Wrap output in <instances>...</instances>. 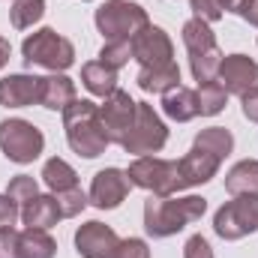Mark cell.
I'll use <instances>...</instances> for the list:
<instances>
[{
	"label": "cell",
	"mask_w": 258,
	"mask_h": 258,
	"mask_svg": "<svg viewBox=\"0 0 258 258\" xmlns=\"http://www.w3.org/2000/svg\"><path fill=\"white\" fill-rule=\"evenodd\" d=\"M204 210H207V198H201V195H186V198L150 195L144 201V231L150 237H171V234L183 231L189 222L201 219Z\"/></svg>",
	"instance_id": "cell-1"
},
{
	"label": "cell",
	"mask_w": 258,
	"mask_h": 258,
	"mask_svg": "<svg viewBox=\"0 0 258 258\" xmlns=\"http://www.w3.org/2000/svg\"><path fill=\"white\" fill-rule=\"evenodd\" d=\"M63 129L69 147L84 156V159H96L99 153H105L108 138L102 129V117H99V105L90 99H72L63 108Z\"/></svg>",
	"instance_id": "cell-2"
},
{
	"label": "cell",
	"mask_w": 258,
	"mask_h": 258,
	"mask_svg": "<svg viewBox=\"0 0 258 258\" xmlns=\"http://www.w3.org/2000/svg\"><path fill=\"white\" fill-rule=\"evenodd\" d=\"M21 54H24L27 66H42V69H51V72H63L75 63V45L51 27H42V30L30 33L21 42Z\"/></svg>",
	"instance_id": "cell-3"
},
{
	"label": "cell",
	"mask_w": 258,
	"mask_h": 258,
	"mask_svg": "<svg viewBox=\"0 0 258 258\" xmlns=\"http://www.w3.org/2000/svg\"><path fill=\"white\" fill-rule=\"evenodd\" d=\"M147 24V12L129 0H105L96 9V27L105 42H132Z\"/></svg>",
	"instance_id": "cell-4"
},
{
	"label": "cell",
	"mask_w": 258,
	"mask_h": 258,
	"mask_svg": "<svg viewBox=\"0 0 258 258\" xmlns=\"http://www.w3.org/2000/svg\"><path fill=\"white\" fill-rule=\"evenodd\" d=\"M126 177H129L132 186L147 189V192L159 195V198H168V195H174V192L183 189L177 162L159 159V156H138V159L129 165Z\"/></svg>",
	"instance_id": "cell-5"
},
{
	"label": "cell",
	"mask_w": 258,
	"mask_h": 258,
	"mask_svg": "<svg viewBox=\"0 0 258 258\" xmlns=\"http://www.w3.org/2000/svg\"><path fill=\"white\" fill-rule=\"evenodd\" d=\"M213 231L222 240H240L258 231V192L234 195L213 216Z\"/></svg>",
	"instance_id": "cell-6"
},
{
	"label": "cell",
	"mask_w": 258,
	"mask_h": 258,
	"mask_svg": "<svg viewBox=\"0 0 258 258\" xmlns=\"http://www.w3.org/2000/svg\"><path fill=\"white\" fill-rule=\"evenodd\" d=\"M42 147H45V135L30 120H21V117L0 120V150L9 162L27 165L33 159H39Z\"/></svg>",
	"instance_id": "cell-7"
},
{
	"label": "cell",
	"mask_w": 258,
	"mask_h": 258,
	"mask_svg": "<svg viewBox=\"0 0 258 258\" xmlns=\"http://www.w3.org/2000/svg\"><path fill=\"white\" fill-rule=\"evenodd\" d=\"M165 141H168V129L159 120V114L153 111V105L138 102L135 105V123L129 129L126 141H123V150L135 153V156H153L165 147Z\"/></svg>",
	"instance_id": "cell-8"
},
{
	"label": "cell",
	"mask_w": 258,
	"mask_h": 258,
	"mask_svg": "<svg viewBox=\"0 0 258 258\" xmlns=\"http://www.w3.org/2000/svg\"><path fill=\"white\" fill-rule=\"evenodd\" d=\"M135 99L129 96L126 90H114L105 96V102L99 105V117H102V129H105V138L108 144H120L126 141L129 129L135 123Z\"/></svg>",
	"instance_id": "cell-9"
},
{
	"label": "cell",
	"mask_w": 258,
	"mask_h": 258,
	"mask_svg": "<svg viewBox=\"0 0 258 258\" xmlns=\"http://www.w3.org/2000/svg\"><path fill=\"white\" fill-rule=\"evenodd\" d=\"M117 246L120 237L105 222L90 219L75 231V249L81 258H117Z\"/></svg>",
	"instance_id": "cell-10"
},
{
	"label": "cell",
	"mask_w": 258,
	"mask_h": 258,
	"mask_svg": "<svg viewBox=\"0 0 258 258\" xmlns=\"http://www.w3.org/2000/svg\"><path fill=\"white\" fill-rule=\"evenodd\" d=\"M129 186L132 183H129L126 171H120V168H102V171H96V177L90 183L87 201L93 207H99V210H114V207H120L126 201Z\"/></svg>",
	"instance_id": "cell-11"
},
{
	"label": "cell",
	"mask_w": 258,
	"mask_h": 258,
	"mask_svg": "<svg viewBox=\"0 0 258 258\" xmlns=\"http://www.w3.org/2000/svg\"><path fill=\"white\" fill-rule=\"evenodd\" d=\"M132 57L141 66H162L171 63L174 57V45L168 39V33L156 24H147L135 39H132Z\"/></svg>",
	"instance_id": "cell-12"
},
{
	"label": "cell",
	"mask_w": 258,
	"mask_h": 258,
	"mask_svg": "<svg viewBox=\"0 0 258 258\" xmlns=\"http://www.w3.org/2000/svg\"><path fill=\"white\" fill-rule=\"evenodd\" d=\"M216 81L225 87V93L243 96L246 90L258 87V63L246 54H228V57H222Z\"/></svg>",
	"instance_id": "cell-13"
},
{
	"label": "cell",
	"mask_w": 258,
	"mask_h": 258,
	"mask_svg": "<svg viewBox=\"0 0 258 258\" xmlns=\"http://www.w3.org/2000/svg\"><path fill=\"white\" fill-rule=\"evenodd\" d=\"M39 102V78L36 75H6L0 78V105L6 108H27Z\"/></svg>",
	"instance_id": "cell-14"
},
{
	"label": "cell",
	"mask_w": 258,
	"mask_h": 258,
	"mask_svg": "<svg viewBox=\"0 0 258 258\" xmlns=\"http://www.w3.org/2000/svg\"><path fill=\"white\" fill-rule=\"evenodd\" d=\"M177 168H180L183 189H189V186H201V183H207L210 177H216L219 159L210 156V153H204V150H198V147H192L183 159H177Z\"/></svg>",
	"instance_id": "cell-15"
},
{
	"label": "cell",
	"mask_w": 258,
	"mask_h": 258,
	"mask_svg": "<svg viewBox=\"0 0 258 258\" xmlns=\"http://www.w3.org/2000/svg\"><path fill=\"white\" fill-rule=\"evenodd\" d=\"M75 99V84L66 78L63 72H51L39 78V105L48 111H63L66 105Z\"/></svg>",
	"instance_id": "cell-16"
},
{
	"label": "cell",
	"mask_w": 258,
	"mask_h": 258,
	"mask_svg": "<svg viewBox=\"0 0 258 258\" xmlns=\"http://www.w3.org/2000/svg\"><path fill=\"white\" fill-rule=\"evenodd\" d=\"M57 219H63V216H60V204H57L54 195H36L33 201H27L21 207V222L27 228L48 231L51 225H57Z\"/></svg>",
	"instance_id": "cell-17"
},
{
	"label": "cell",
	"mask_w": 258,
	"mask_h": 258,
	"mask_svg": "<svg viewBox=\"0 0 258 258\" xmlns=\"http://www.w3.org/2000/svg\"><path fill=\"white\" fill-rule=\"evenodd\" d=\"M138 87L144 93H168L180 84V69L177 63H162V66H141L138 69Z\"/></svg>",
	"instance_id": "cell-18"
},
{
	"label": "cell",
	"mask_w": 258,
	"mask_h": 258,
	"mask_svg": "<svg viewBox=\"0 0 258 258\" xmlns=\"http://www.w3.org/2000/svg\"><path fill=\"white\" fill-rule=\"evenodd\" d=\"M162 111L171 120H177V123H186V120L198 117V96H195V90L177 84L174 90L162 93Z\"/></svg>",
	"instance_id": "cell-19"
},
{
	"label": "cell",
	"mask_w": 258,
	"mask_h": 258,
	"mask_svg": "<svg viewBox=\"0 0 258 258\" xmlns=\"http://www.w3.org/2000/svg\"><path fill=\"white\" fill-rule=\"evenodd\" d=\"M81 84L93 93V96H108L117 90V69H108L105 63L93 60V63H84L81 66Z\"/></svg>",
	"instance_id": "cell-20"
},
{
	"label": "cell",
	"mask_w": 258,
	"mask_h": 258,
	"mask_svg": "<svg viewBox=\"0 0 258 258\" xmlns=\"http://www.w3.org/2000/svg\"><path fill=\"white\" fill-rule=\"evenodd\" d=\"M198 150H204V153H210V156H216L219 162L231 153V147H234V135L228 132L225 126H210V129H201L198 135H195V144Z\"/></svg>",
	"instance_id": "cell-21"
},
{
	"label": "cell",
	"mask_w": 258,
	"mask_h": 258,
	"mask_svg": "<svg viewBox=\"0 0 258 258\" xmlns=\"http://www.w3.org/2000/svg\"><path fill=\"white\" fill-rule=\"evenodd\" d=\"M225 189L231 195L258 192V159H243L225 174Z\"/></svg>",
	"instance_id": "cell-22"
},
{
	"label": "cell",
	"mask_w": 258,
	"mask_h": 258,
	"mask_svg": "<svg viewBox=\"0 0 258 258\" xmlns=\"http://www.w3.org/2000/svg\"><path fill=\"white\" fill-rule=\"evenodd\" d=\"M42 180H45V186L51 189V192H69V189H75L78 186V174H75V168L66 162V159H48L45 162V168H42Z\"/></svg>",
	"instance_id": "cell-23"
},
{
	"label": "cell",
	"mask_w": 258,
	"mask_h": 258,
	"mask_svg": "<svg viewBox=\"0 0 258 258\" xmlns=\"http://www.w3.org/2000/svg\"><path fill=\"white\" fill-rule=\"evenodd\" d=\"M183 45H186L189 57L204 54V51H210V48H216V36H213L210 24H207V21H201V18H189V21L183 24Z\"/></svg>",
	"instance_id": "cell-24"
},
{
	"label": "cell",
	"mask_w": 258,
	"mask_h": 258,
	"mask_svg": "<svg viewBox=\"0 0 258 258\" xmlns=\"http://www.w3.org/2000/svg\"><path fill=\"white\" fill-rule=\"evenodd\" d=\"M57 243L42 228H24L21 231V258H54Z\"/></svg>",
	"instance_id": "cell-25"
},
{
	"label": "cell",
	"mask_w": 258,
	"mask_h": 258,
	"mask_svg": "<svg viewBox=\"0 0 258 258\" xmlns=\"http://www.w3.org/2000/svg\"><path fill=\"white\" fill-rule=\"evenodd\" d=\"M195 96H198V114H201V117L219 114V111L225 108V102H228V93H225V87H222L219 81H204V84H198Z\"/></svg>",
	"instance_id": "cell-26"
},
{
	"label": "cell",
	"mask_w": 258,
	"mask_h": 258,
	"mask_svg": "<svg viewBox=\"0 0 258 258\" xmlns=\"http://www.w3.org/2000/svg\"><path fill=\"white\" fill-rule=\"evenodd\" d=\"M42 15H45V0H15L12 9H9V18H12L15 30L33 27Z\"/></svg>",
	"instance_id": "cell-27"
},
{
	"label": "cell",
	"mask_w": 258,
	"mask_h": 258,
	"mask_svg": "<svg viewBox=\"0 0 258 258\" xmlns=\"http://www.w3.org/2000/svg\"><path fill=\"white\" fill-rule=\"evenodd\" d=\"M222 51L219 48H210V51H204V54H195L189 57V66H192V78L198 84H204V81H216V75H219V66H222Z\"/></svg>",
	"instance_id": "cell-28"
},
{
	"label": "cell",
	"mask_w": 258,
	"mask_h": 258,
	"mask_svg": "<svg viewBox=\"0 0 258 258\" xmlns=\"http://www.w3.org/2000/svg\"><path fill=\"white\" fill-rule=\"evenodd\" d=\"M6 195L15 201V204H27V201H33L36 195H39V186H36V180L30 177V174H18V177H12L9 180V186H6Z\"/></svg>",
	"instance_id": "cell-29"
},
{
	"label": "cell",
	"mask_w": 258,
	"mask_h": 258,
	"mask_svg": "<svg viewBox=\"0 0 258 258\" xmlns=\"http://www.w3.org/2000/svg\"><path fill=\"white\" fill-rule=\"evenodd\" d=\"M132 60V42H105L99 51V63H105L108 69H120Z\"/></svg>",
	"instance_id": "cell-30"
},
{
	"label": "cell",
	"mask_w": 258,
	"mask_h": 258,
	"mask_svg": "<svg viewBox=\"0 0 258 258\" xmlns=\"http://www.w3.org/2000/svg\"><path fill=\"white\" fill-rule=\"evenodd\" d=\"M57 204H60V216L63 219H72V216H78L84 207H87V195L81 192L78 186L75 189H69V192H57Z\"/></svg>",
	"instance_id": "cell-31"
},
{
	"label": "cell",
	"mask_w": 258,
	"mask_h": 258,
	"mask_svg": "<svg viewBox=\"0 0 258 258\" xmlns=\"http://www.w3.org/2000/svg\"><path fill=\"white\" fill-rule=\"evenodd\" d=\"M0 258H21V231L0 228Z\"/></svg>",
	"instance_id": "cell-32"
},
{
	"label": "cell",
	"mask_w": 258,
	"mask_h": 258,
	"mask_svg": "<svg viewBox=\"0 0 258 258\" xmlns=\"http://www.w3.org/2000/svg\"><path fill=\"white\" fill-rule=\"evenodd\" d=\"M189 6H192L195 18H201V21H219L222 18V3L219 0H189Z\"/></svg>",
	"instance_id": "cell-33"
},
{
	"label": "cell",
	"mask_w": 258,
	"mask_h": 258,
	"mask_svg": "<svg viewBox=\"0 0 258 258\" xmlns=\"http://www.w3.org/2000/svg\"><path fill=\"white\" fill-rule=\"evenodd\" d=\"M117 258H150V249L141 237H126L117 246Z\"/></svg>",
	"instance_id": "cell-34"
},
{
	"label": "cell",
	"mask_w": 258,
	"mask_h": 258,
	"mask_svg": "<svg viewBox=\"0 0 258 258\" xmlns=\"http://www.w3.org/2000/svg\"><path fill=\"white\" fill-rule=\"evenodd\" d=\"M183 258H213V249L201 234H192L183 246Z\"/></svg>",
	"instance_id": "cell-35"
},
{
	"label": "cell",
	"mask_w": 258,
	"mask_h": 258,
	"mask_svg": "<svg viewBox=\"0 0 258 258\" xmlns=\"http://www.w3.org/2000/svg\"><path fill=\"white\" fill-rule=\"evenodd\" d=\"M18 219V204L9 195H0V228H12Z\"/></svg>",
	"instance_id": "cell-36"
},
{
	"label": "cell",
	"mask_w": 258,
	"mask_h": 258,
	"mask_svg": "<svg viewBox=\"0 0 258 258\" xmlns=\"http://www.w3.org/2000/svg\"><path fill=\"white\" fill-rule=\"evenodd\" d=\"M240 105H243V114H246V120L258 123V87L246 90V93L240 96Z\"/></svg>",
	"instance_id": "cell-37"
},
{
	"label": "cell",
	"mask_w": 258,
	"mask_h": 258,
	"mask_svg": "<svg viewBox=\"0 0 258 258\" xmlns=\"http://www.w3.org/2000/svg\"><path fill=\"white\" fill-rule=\"evenodd\" d=\"M243 21H249V24H255L258 27V0H240V6L234 9Z\"/></svg>",
	"instance_id": "cell-38"
},
{
	"label": "cell",
	"mask_w": 258,
	"mask_h": 258,
	"mask_svg": "<svg viewBox=\"0 0 258 258\" xmlns=\"http://www.w3.org/2000/svg\"><path fill=\"white\" fill-rule=\"evenodd\" d=\"M9 54H12V45H9L6 36H0V69L9 63Z\"/></svg>",
	"instance_id": "cell-39"
},
{
	"label": "cell",
	"mask_w": 258,
	"mask_h": 258,
	"mask_svg": "<svg viewBox=\"0 0 258 258\" xmlns=\"http://www.w3.org/2000/svg\"><path fill=\"white\" fill-rule=\"evenodd\" d=\"M222 3V9H228V12H234L237 6H240V0H219Z\"/></svg>",
	"instance_id": "cell-40"
}]
</instances>
